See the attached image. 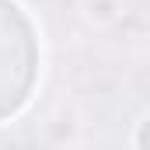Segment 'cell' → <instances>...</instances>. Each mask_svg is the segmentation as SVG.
Segmentation results:
<instances>
[{"mask_svg": "<svg viewBox=\"0 0 150 150\" xmlns=\"http://www.w3.org/2000/svg\"><path fill=\"white\" fill-rule=\"evenodd\" d=\"M80 7L91 25H112L119 18V0H84Z\"/></svg>", "mask_w": 150, "mask_h": 150, "instance_id": "cell-1", "label": "cell"}]
</instances>
